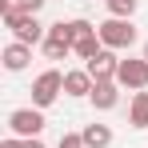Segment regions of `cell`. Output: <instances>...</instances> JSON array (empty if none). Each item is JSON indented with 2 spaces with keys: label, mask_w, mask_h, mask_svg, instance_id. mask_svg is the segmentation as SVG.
Returning a JSON list of instances; mask_svg holds the SVG:
<instances>
[{
  "label": "cell",
  "mask_w": 148,
  "mask_h": 148,
  "mask_svg": "<svg viewBox=\"0 0 148 148\" xmlns=\"http://www.w3.org/2000/svg\"><path fill=\"white\" fill-rule=\"evenodd\" d=\"M4 28L12 32V40H20V44H44V36H48V28L40 24L36 16H28V12H16V0H12V8H4Z\"/></svg>",
  "instance_id": "6da1fadb"
},
{
  "label": "cell",
  "mask_w": 148,
  "mask_h": 148,
  "mask_svg": "<svg viewBox=\"0 0 148 148\" xmlns=\"http://www.w3.org/2000/svg\"><path fill=\"white\" fill-rule=\"evenodd\" d=\"M96 36H100V44L112 48V52L136 44V28H132V20H120V16H108L104 24H96Z\"/></svg>",
  "instance_id": "7a4b0ae2"
},
{
  "label": "cell",
  "mask_w": 148,
  "mask_h": 148,
  "mask_svg": "<svg viewBox=\"0 0 148 148\" xmlns=\"http://www.w3.org/2000/svg\"><path fill=\"white\" fill-rule=\"evenodd\" d=\"M64 92V72H56V68H48V72H40L36 80H32V108H48V104H56V96Z\"/></svg>",
  "instance_id": "3957f363"
},
{
  "label": "cell",
  "mask_w": 148,
  "mask_h": 148,
  "mask_svg": "<svg viewBox=\"0 0 148 148\" xmlns=\"http://www.w3.org/2000/svg\"><path fill=\"white\" fill-rule=\"evenodd\" d=\"M8 128L20 140H36L44 132V112L40 108H16V112H8Z\"/></svg>",
  "instance_id": "277c9868"
},
{
  "label": "cell",
  "mask_w": 148,
  "mask_h": 148,
  "mask_svg": "<svg viewBox=\"0 0 148 148\" xmlns=\"http://www.w3.org/2000/svg\"><path fill=\"white\" fill-rule=\"evenodd\" d=\"M116 84H120V88H132V92H144V88H148V60H144V56H128V60H120Z\"/></svg>",
  "instance_id": "5b68a950"
},
{
  "label": "cell",
  "mask_w": 148,
  "mask_h": 148,
  "mask_svg": "<svg viewBox=\"0 0 148 148\" xmlns=\"http://www.w3.org/2000/svg\"><path fill=\"white\" fill-rule=\"evenodd\" d=\"M84 68H88V76H92V80H116V68H120V56H116L112 48H100L96 56H92V60L84 64Z\"/></svg>",
  "instance_id": "8992f818"
},
{
  "label": "cell",
  "mask_w": 148,
  "mask_h": 148,
  "mask_svg": "<svg viewBox=\"0 0 148 148\" xmlns=\"http://www.w3.org/2000/svg\"><path fill=\"white\" fill-rule=\"evenodd\" d=\"M68 52H72V40H68L64 20H60V24H48V36H44V56H48V60H64Z\"/></svg>",
  "instance_id": "52a82bcc"
},
{
  "label": "cell",
  "mask_w": 148,
  "mask_h": 148,
  "mask_svg": "<svg viewBox=\"0 0 148 148\" xmlns=\"http://www.w3.org/2000/svg\"><path fill=\"white\" fill-rule=\"evenodd\" d=\"M92 104H96V112H112L116 104H120V84L116 80H96V88H92Z\"/></svg>",
  "instance_id": "ba28073f"
},
{
  "label": "cell",
  "mask_w": 148,
  "mask_h": 148,
  "mask_svg": "<svg viewBox=\"0 0 148 148\" xmlns=\"http://www.w3.org/2000/svg\"><path fill=\"white\" fill-rule=\"evenodd\" d=\"M96 80L88 76V68H76V72H64V96H92Z\"/></svg>",
  "instance_id": "9c48e42d"
},
{
  "label": "cell",
  "mask_w": 148,
  "mask_h": 148,
  "mask_svg": "<svg viewBox=\"0 0 148 148\" xmlns=\"http://www.w3.org/2000/svg\"><path fill=\"white\" fill-rule=\"evenodd\" d=\"M28 60H32V48L20 44V40H12V44L4 48V68H8V72H24Z\"/></svg>",
  "instance_id": "30bf717a"
},
{
  "label": "cell",
  "mask_w": 148,
  "mask_h": 148,
  "mask_svg": "<svg viewBox=\"0 0 148 148\" xmlns=\"http://www.w3.org/2000/svg\"><path fill=\"white\" fill-rule=\"evenodd\" d=\"M68 40H72V52L80 48V44H88V40H96V24L92 20H84V16H76V20H68Z\"/></svg>",
  "instance_id": "8fae6325"
},
{
  "label": "cell",
  "mask_w": 148,
  "mask_h": 148,
  "mask_svg": "<svg viewBox=\"0 0 148 148\" xmlns=\"http://www.w3.org/2000/svg\"><path fill=\"white\" fill-rule=\"evenodd\" d=\"M84 148H108L112 144V128L108 124H84Z\"/></svg>",
  "instance_id": "7c38bea8"
},
{
  "label": "cell",
  "mask_w": 148,
  "mask_h": 148,
  "mask_svg": "<svg viewBox=\"0 0 148 148\" xmlns=\"http://www.w3.org/2000/svg\"><path fill=\"white\" fill-rule=\"evenodd\" d=\"M128 124L132 128H148V92H136L128 104Z\"/></svg>",
  "instance_id": "4fadbf2b"
},
{
  "label": "cell",
  "mask_w": 148,
  "mask_h": 148,
  "mask_svg": "<svg viewBox=\"0 0 148 148\" xmlns=\"http://www.w3.org/2000/svg\"><path fill=\"white\" fill-rule=\"evenodd\" d=\"M104 4H108V12L120 16V20H132V12H136V0H104Z\"/></svg>",
  "instance_id": "5bb4252c"
},
{
  "label": "cell",
  "mask_w": 148,
  "mask_h": 148,
  "mask_svg": "<svg viewBox=\"0 0 148 148\" xmlns=\"http://www.w3.org/2000/svg\"><path fill=\"white\" fill-rule=\"evenodd\" d=\"M56 148H84V136H80V132H64Z\"/></svg>",
  "instance_id": "9a60e30c"
},
{
  "label": "cell",
  "mask_w": 148,
  "mask_h": 148,
  "mask_svg": "<svg viewBox=\"0 0 148 148\" xmlns=\"http://www.w3.org/2000/svg\"><path fill=\"white\" fill-rule=\"evenodd\" d=\"M44 8V0H16V12H28V16H36Z\"/></svg>",
  "instance_id": "2e32d148"
},
{
  "label": "cell",
  "mask_w": 148,
  "mask_h": 148,
  "mask_svg": "<svg viewBox=\"0 0 148 148\" xmlns=\"http://www.w3.org/2000/svg\"><path fill=\"white\" fill-rule=\"evenodd\" d=\"M0 148H24V140L20 136H8V140H0Z\"/></svg>",
  "instance_id": "e0dca14e"
},
{
  "label": "cell",
  "mask_w": 148,
  "mask_h": 148,
  "mask_svg": "<svg viewBox=\"0 0 148 148\" xmlns=\"http://www.w3.org/2000/svg\"><path fill=\"white\" fill-rule=\"evenodd\" d=\"M24 148H44V140L36 136V140H24Z\"/></svg>",
  "instance_id": "ac0fdd59"
},
{
  "label": "cell",
  "mask_w": 148,
  "mask_h": 148,
  "mask_svg": "<svg viewBox=\"0 0 148 148\" xmlns=\"http://www.w3.org/2000/svg\"><path fill=\"white\" fill-rule=\"evenodd\" d=\"M144 60H148V44H144Z\"/></svg>",
  "instance_id": "d6986e66"
}]
</instances>
